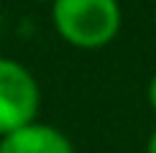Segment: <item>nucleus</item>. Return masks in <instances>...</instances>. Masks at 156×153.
<instances>
[{"mask_svg":"<svg viewBox=\"0 0 156 153\" xmlns=\"http://www.w3.org/2000/svg\"><path fill=\"white\" fill-rule=\"evenodd\" d=\"M148 105H151L154 112H156V74L151 76V82H148Z\"/></svg>","mask_w":156,"mask_h":153,"instance_id":"nucleus-4","label":"nucleus"},{"mask_svg":"<svg viewBox=\"0 0 156 153\" xmlns=\"http://www.w3.org/2000/svg\"><path fill=\"white\" fill-rule=\"evenodd\" d=\"M0 153H77L59 127L46 123H31L10 135L0 138Z\"/></svg>","mask_w":156,"mask_h":153,"instance_id":"nucleus-3","label":"nucleus"},{"mask_svg":"<svg viewBox=\"0 0 156 153\" xmlns=\"http://www.w3.org/2000/svg\"><path fill=\"white\" fill-rule=\"evenodd\" d=\"M54 28L77 49H102L118 36L123 13L118 0H54Z\"/></svg>","mask_w":156,"mask_h":153,"instance_id":"nucleus-1","label":"nucleus"},{"mask_svg":"<svg viewBox=\"0 0 156 153\" xmlns=\"http://www.w3.org/2000/svg\"><path fill=\"white\" fill-rule=\"evenodd\" d=\"M36 3H54V0H36Z\"/></svg>","mask_w":156,"mask_h":153,"instance_id":"nucleus-6","label":"nucleus"},{"mask_svg":"<svg viewBox=\"0 0 156 153\" xmlns=\"http://www.w3.org/2000/svg\"><path fill=\"white\" fill-rule=\"evenodd\" d=\"M41 89L36 76L16 59L0 56V138L36 123Z\"/></svg>","mask_w":156,"mask_h":153,"instance_id":"nucleus-2","label":"nucleus"},{"mask_svg":"<svg viewBox=\"0 0 156 153\" xmlns=\"http://www.w3.org/2000/svg\"><path fill=\"white\" fill-rule=\"evenodd\" d=\"M146 153H156V130L151 133V138H148V143H146Z\"/></svg>","mask_w":156,"mask_h":153,"instance_id":"nucleus-5","label":"nucleus"}]
</instances>
